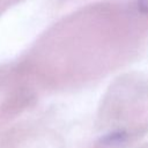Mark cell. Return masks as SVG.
Wrapping results in <instances>:
<instances>
[{
    "mask_svg": "<svg viewBox=\"0 0 148 148\" xmlns=\"http://www.w3.org/2000/svg\"><path fill=\"white\" fill-rule=\"evenodd\" d=\"M139 8L143 13H148V0H139Z\"/></svg>",
    "mask_w": 148,
    "mask_h": 148,
    "instance_id": "6da1fadb",
    "label": "cell"
}]
</instances>
